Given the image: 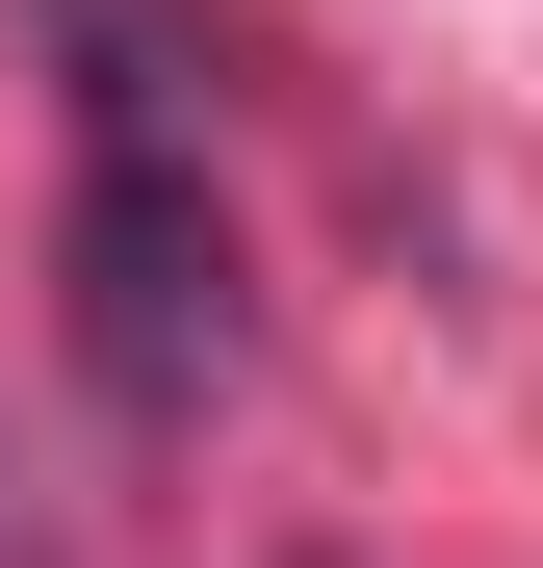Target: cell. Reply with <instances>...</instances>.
<instances>
[{"mask_svg":"<svg viewBox=\"0 0 543 568\" xmlns=\"http://www.w3.org/2000/svg\"><path fill=\"white\" fill-rule=\"evenodd\" d=\"M78 388H104L130 439H181L233 388V207L208 155H181V104H78Z\"/></svg>","mask_w":543,"mask_h":568,"instance_id":"1","label":"cell"}]
</instances>
